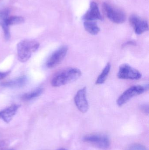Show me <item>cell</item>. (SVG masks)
Here are the masks:
<instances>
[{
    "instance_id": "cell-1",
    "label": "cell",
    "mask_w": 149,
    "mask_h": 150,
    "mask_svg": "<svg viewBox=\"0 0 149 150\" xmlns=\"http://www.w3.org/2000/svg\"><path fill=\"white\" fill-rule=\"evenodd\" d=\"M81 75L80 69L69 68L58 72L52 79L51 83L54 87H59L78 79Z\"/></svg>"
},
{
    "instance_id": "cell-2",
    "label": "cell",
    "mask_w": 149,
    "mask_h": 150,
    "mask_svg": "<svg viewBox=\"0 0 149 150\" xmlns=\"http://www.w3.org/2000/svg\"><path fill=\"white\" fill-rule=\"evenodd\" d=\"M39 44L35 40H24L17 44V57L22 62H27L31 57V54L39 48Z\"/></svg>"
},
{
    "instance_id": "cell-3",
    "label": "cell",
    "mask_w": 149,
    "mask_h": 150,
    "mask_svg": "<svg viewBox=\"0 0 149 150\" xmlns=\"http://www.w3.org/2000/svg\"><path fill=\"white\" fill-rule=\"evenodd\" d=\"M102 9L105 15L114 23L121 24L126 21V16L123 11L107 3H103Z\"/></svg>"
},
{
    "instance_id": "cell-4",
    "label": "cell",
    "mask_w": 149,
    "mask_h": 150,
    "mask_svg": "<svg viewBox=\"0 0 149 150\" xmlns=\"http://www.w3.org/2000/svg\"><path fill=\"white\" fill-rule=\"evenodd\" d=\"M146 87L141 85L131 86L123 93L118 98L116 103L119 106H122L135 96L142 94L146 90Z\"/></svg>"
},
{
    "instance_id": "cell-5",
    "label": "cell",
    "mask_w": 149,
    "mask_h": 150,
    "mask_svg": "<svg viewBox=\"0 0 149 150\" xmlns=\"http://www.w3.org/2000/svg\"><path fill=\"white\" fill-rule=\"evenodd\" d=\"M117 76L120 79L138 80L141 78L142 74L138 70L128 64H123L119 68Z\"/></svg>"
},
{
    "instance_id": "cell-6",
    "label": "cell",
    "mask_w": 149,
    "mask_h": 150,
    "mask_svg": "<svg viewBox=\"0 0 149 150\" xmlns=\"http://www.w3.org/2000/svg\"><path fill=\"white\" fill-rule=\"evenodd\" d=\"M68 49V47L65 45L62 46L57 49L47 60L46 67L48 68L52 69L59 65L66 55Z\"/></svg>"
},
{
    "instance_id": "cell-7",
    "label": "cell",
    "mask_w": 149,
    "mask_h": 150,
    "mask_svg": "<svg viewBox=\"0 0 149 150\" xmlns=\"http://www.w3.org/2000/svg\"><path fill=\"white\" fill-rule=\"evenodd\" d=\"M83 141L93 144L102 149H108L110 146L109 138L106 136L100 134L87 135L84 137Z\"/></svg>"
},
{
    "instance_id": "cell-8",
    "label": "cell",
    "mask_w": 149,
    "mask_h": 150,
    "mask_svg": "<svg viewBox=\"0 0 149 150\" xmlns=\"http://www.w3.org/2000/svg\"><path fill=\"white\" fill-rule=\"evenodd\" d=\"M74 103L81 112L85 113L87 112L89 109V105L87 98V90L85 87L77 92L74 97Z\"/></svg>"
},
{
    "instance_id": "cell-9",
    "label": "cell",
    "mask_w": 149,
    "mask_h": 150,
    "mask_svg": "<svg viewBox=\"0 0 149 150\" xmlns=\"http://www.w3.org/2000/svg\"><path fill=\"white\" fill-rule=\"evenodd\" d=\"M129 22L136 34L141 35L148 30V22L136 15H133L130 16Z\"/></svg>"
},
{
    "instance_id": "cell-10",
    "label": "cell",
    "mask_w": 149,
    "mask_h": 150,
    "mask_svg": "<svg viewBox=\"0 0 149 150\" xmlns=\"http://www.w3.org/2000/svg\"><path fill=\"white\" fill-rule=\"evenodd\" d=\"M83 19L85 21H95L102 20V16L99 10V7L96 3L93 1L90 4V8L86 14L83 16Z\"/></svg>"
},
{
    "instance_id": "cell-11",
    "label": "cell",
    "mask_w": 149,
    "mask_h": 150,
    "mask_svg": "<svg viewBox=\"0 0 149 150\" xmlns=\"http://www.w3.org/2000/svg\"><path fill=\"white\" fill-rule=\"evenodd\" d=\"M20 107V105L13 104L3 110L0 111V119L6 123H9L15 116Z\"/></svg>"
},
{
    "instance_id": "cell-12",
    "label": "cell",
    "mask_w": 149,
    "mask_h": 150,
    "mask_svg": "<svg viewBox=\"0 0 149 150\" xmlns=\"http://www.w3.org/2000/svg\"><path fill=\"white\" fill-rule=\"evenodd\" d=\"M10 10L8 8L0 9V25L1 26L6 40L10 38L9 27L7 25L6 21L9 16Z\"/></svg>"
},
{
    "instance_id": "cell-13",
    "label": "cell",
    "mask_w": 149,
    "mask_h": 150,
    "mask_svg": "<svg viewBox=\"0 0 149 150\" xmlns=\"http://www.w3.org/2000/svg\"><path fill=\"white\" fill-rule=\"evenodd\" d=\"M27 82V78L24 76L19 77L13 80L2 83V86L4 87L9 88H19L24 86L26 84Z\"/></svg>"
},
{
    "instance_id": "cell-14",
    "label": "cell",
    "mask_w": 149,
    "mask_h": 150,
    "mask_svg": "<svg viewBox=\"0 0 149 150\" xmlns=\"http://www.w3.org/2000/svg\"><path fill=\"white\" fill-rule=\"evenodd\" d=\"M84 25L86 30L92 35H96L100 30L97 24L94 21H85Z\"/></svg>"
},
{
    "instance_id": "cell-15",
    "label": "cell",
    "mask_w": 149,
    "mask_h": 150,
    "mask_svg": "<svg viewBox=\"0 0 149 150\" xmlns=\"http://www.w3.org/2000/svg\"><path fill=\"white\" fill-rule=\"evenodd\" d=\"M111 67V66L110 63H108L102 70L101 74L97 78L95 82V84L96 85H101L105 83V81L106 80L108 76L110 73Z\"/></svg>"
},
{
    "instance_id": "cell-16",
    "label": "cell",
    "mask_w": 149,
    "mask_h": 150,
    "mask_svg": "<svg viewBox=\"0 0 149 150\" xmlns=\"http://www.w3.org/2000/svg\"><path fill=\"white\" fill-rule=\"evenodd\" d=\"M43 92L42 88H38L30 92L24 93L22 97V99L24 101H28L31 100L35 98L40 96Z\"/></svg>"
},
{
    "instance_id": "cell-17",
    "label": "cell",
    "mask_w": 149,
    "mask_h": 150,
    "mask_svg": "<svg viewBox=\"0 0 149 150\" xmlns=\"http://www.w3.org/2000/svg\"><path fill=\"white\" fill-rule=\"evenodd\" d=\"M24 22V18L23 17L19 16H11L8 18L6 23L7 25L9 27L10 25L19 24Z\"/></svg>"
},
{
    "instance_id": "cell-18",
    "label": "cell",
    "mask_w": 149,
    "mask_h": 150,
    "mask_svg": "<svg viewBox=\"0 0 149 150\" xmlns=\"http://www.w3.org/2000/svg\"><path fill=\"white\" fill-rule=\"evenodd\" d=\"M127 150H148L147 148L142 144H135L130 145Z\"/></svg>"
},
{
    "instance_id": "cell-19",
    "label": "cell",
    "mask_w": 149,
    "mask_h": 150,
    "mask_svg": "<svg viewBox=\"0 0 149 150\" xmlns=\"http://www.w3.org/2000/svg\"><path fill=\"white\" fill-rule=\"evenodd\" d=\"M9 143L8 141L5 140H0V150L5 149L8 145Z\"/></svg>"
},
{
    "instance_id": "cell-20",
    "label": "cell",
    "mask_w": 149,
    "mask_h": 150,
    "mask_svg": "<svg viewBox=\"0 0 149 150\" xmlns=\"http://www.w3.org/2000/svg\"><path fill=\"white\" fill-rule=\"evenodd\" d=\"M141 110L144 113L148 114L149 113V106L148 104H143L140 107Z\"/></svg>"
},
{
    "instance_id": "cell-21",
    "label": "cell",
    "mask_w": 149,
    "mask_h": 150,
    "mask_svg": "<svg viewBox=\"0 0 149 150\" xmlns=\"http://www.w3.org/2000/svg\"><path fill=\"white\" fill-rule=\"evenodd\" d=\"M10 72H0V79H3L6 77L10 74Z\"/></svg>"
},
{
    "instance_id": "cell-22",
    "label": "cell",
    "mask_w": 149,
    "mask_h": 150,
    "mask_svg": "<svg viewBox=\"0 0 149 150\" xmlns=\"http://www.w3.org/2000/svg\"><path fill=\"white\" fill-rule=\"evenodd\" d=\"M136 42L134 41H129L124 44V46L128 45H135Z\"/></svg>"
},
{
    "instance_id": "cell-23",
    "label": "cell",
    "mask_w": 149,
    "mask_h": 150,
    "mask_svg": "<svg viewBox=\"0 0 149 150\" xmlns=\"http://www.w3.org/2000/svg\"><path fill=\"white\" fill-rule=\"evenodd\" d=\"M3 150H14L12 149H4Z\"/></svg>"
},
{
    "instance_id": "cell-24",
    "label": "cell",
    "mask_w": 149,
    "mask_h": 150,
    "mask_svg": "<svg viewBox=\"0 0 149 150\" xmlns=\"http://www.w3.org/2000/svg\"><path fill=\"white\" fill-rule=\"evenodd\" d=\"M58 150H66L65 149H59Z\"/></svg>"
}]
</instances>
